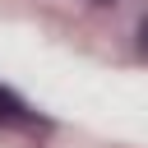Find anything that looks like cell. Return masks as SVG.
Returning a JSON list of instances; mask_svg holds the SVG:
<instances>
[{
    "mask_svg": "<svg viewBox=\"0 0 148 148\" xmlns=\"http://www.w3.org/2000/svg\"><path fill=\"white\" fill-rule=\"evenodd\" d=\"M0 120H28V111H23V102H18V97H9L5 88H0Z\"/></svg>",
    "mask_w": 148,
    "mask_h": 148,
    "instance_id": "1",
    "label": "cell"
},
{
    "mask_svg": "<svg viewBox=\"0 0 148 148\" xmlns=\"http://www.w3.org/2000/svg\"><path fill=\"white\" fill-rule=\"evenodd\" d=\"M139 51H143V56H148V18H143V23H139Z\"/></svg>",
    "mask_w": 148,
    "mask_h": 148,
    "instance_id": "2",
    "label": "cell"
},
{
    "mask_svg": "<svg viewBox=\"0 0 148 148\" xmlns=\"http://www.w3.org/2000/svg\"><path fill=\"white\" fill-rule=\"evenodd\" d=\"M92 5H111V0H92Z\"/></svg>",
    "mask_w": 148,
    "mask_h": 148,
    "instance_id": "3",
    "label": "cell"
}]
</instances>
